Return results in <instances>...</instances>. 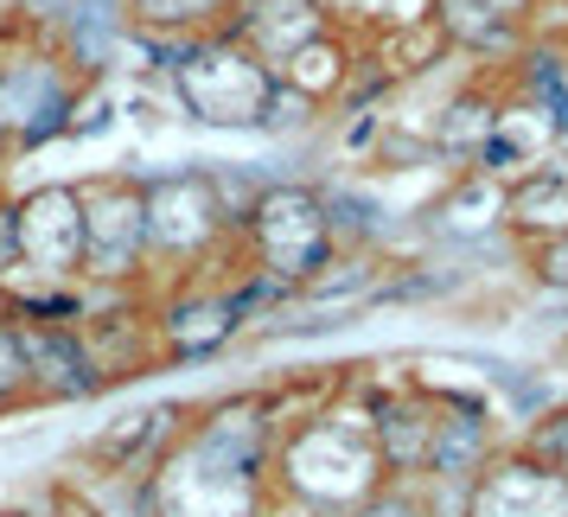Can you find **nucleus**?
Wrapping results in <instances>:
<instances>
[{
  "mask_svg": "<svg viewBox=\"0 0 568 517\" xmlns=\"http://www.w3.org/2000/svg\"><path fill=\"white\" fill-rule=\"evenodd\" d=\"M377 486H384V466H377L371 422H364V403L352 389L338 396L333 409L307 415V422H287L282 435H275L268 491H275L282 511L345 517Z\"/></svg>",
  "mask_w": 568,
  "mask_h": 517,
  "instance_id": "nucleus-1",
  "label": "nucleus"
},
{
  "mask_svg": "<svg viewBox=\"0 0 568 517\" xmlns=\"http://www.w3.org/2000/svg\"><path fill=\"white\" fill-rule=\"evenodd\" d=\"M134 45L160 64L185 122H199L211 134H262V115H268V97H275V64H262L236 32H205V39H185V45L134 39Z\"/></svg>",
  "mask_w": 568,
  "mask_h": 517,
  "instance_id": "nucleus-2",
  "label": "nucleus"
},
{
  "mask_svg": "<svg viewBox=\"0 0 568 517\" xmlns=\"http://www.w3.org/2000/svg\"><path fill=\"white\" fill-rule=\"evenodd\" d=\"M90 90L97 83L45 32H32L27 20L0 27V148L13 160L71 141V122L90 103Z\"/></svg>",
  "mask_w": 568,
  "mask_h": 517,
  "instance_id": "nucleus-3",
  "label": "nucleus"
},
{
  "mask_svg": "<svg viewBox=\"0 0 568 517\" xmlns=\"http://www.w3.org/2000/svg\"><path fill=\"white\" fill-rule=\"evenodd\" d=\"M236 262V231L217 211L205 160L154 166L148 173V287L185 282V275H217Z\"/></svg>",
  "mask_w": 568,
  "mask_h": 517,
  "instance_id": "nucleus-4",
  "label": "nucleus"
},
{
  "mask_svg": "<svg viewBox=\"0 0 568 517\" xmlns=\"http://www.w3.org/2000/svg\"><path fill=\"white\" fill-rule=\"evenodd\" d=\"M236 256H243V268L268 275L287 294H301L338 256L320 180H268V192L256 199V211L236 231Z\"/></svg>",
  "mask_w": 568,
  "mask_h": 517,
  "instance_id": "nucleus-5",
  "label": "nucleus"
},
{
  "mask_svg": "<svg viewBox=\"0 0 568 517\" xmlns=\"http://www.w3.org/2000/svg\"><path fill=\"white\" fill-rule=\"evenodd\" d=\"M83 287L148 294V173L109 166L83 173Z\"/></svg>",
  "mask_w": 568,
  "mask_h": 517,
  "instance_id": "nucleus-6",
  "label": "nucleus"
},
{
  "mask_svg": "<svg viewBox=\"0 0 568 517\" xmlns=\"http://www.w3.org/2000/svg\"><path fill=\"white\" fill-rule=\"evenodd\" d=\"M243 262V256H236ZM236 262L217 275H185V282L148 287L160 338V371H199L250 338V307L236 294Z\"/></svg>",
  "mask_w": 568,
  "mask_h": 517,
  "instance_id": "nucleus-7",
  "label": "nucleus"
},
{
  "mask_svg": "<svg viewBox=\"0 0 568 517\" xmlns=\"http://www.w3.org/2000/svg\"><path fill=\"white\" fill-rule=\"evenodd\" d=\"M13 256L27 287H78L83 282V199L78 180H45L13 192Z\"/></svg>",
  "mask_w": 568,
  "mask_h": 517,
  "instance_id": "nucleus-8",
  "label": "nucleus"
},
{
  "mask_svg": "<svg viewBox=\"0 0 568 517\" xmlns=\"http://www.w3.org/2000/svg\"><path fill=\"white\" fill-rule=\"evenodd\" d=\"M358 371L364 377H352V396L364 403L384 479H422L428 454H435V389L415 384V371L409 377H389V384L371 377V364H358Z\"/></svg>",
  "mask_w": 568,
  "mask_h": 517,
  "instance_id": "nucleus-9",
  "label": "nucleus"
},
{
  "mask_svg": "<svg viewBox=\"0 0 568 517\" xmlns=\"http://www.w3.org/2000/svg\"><path fill=\"white\" fill-rule=\"evenodd\" d=\"M7 320L20 326V345H27L32 403H39V415L45 409H78V403H103L109 396L71 320H39V313H7Z\"/></svg>",
  "mask_w": 568,
  "mask_h": 517,
  "instance_id": "nucleus-10",
  "label": "nucleus"
},
{
  "mask_svg": "<svg viewBox=\"0 0 568 517\" xmlns=\"http://www.w3.org/2000/svg\"><path fill=\"white\" fill-rule=\"evenodd\" d=\"M460 517H568V479L530 460L524 447H505L498 460L473 479Z\"/></svg>",
  "mask_w": 568,
  "mask_h": 517,
  "instance_id": "nucleus-11",
  "label": "nucleus"
},
{
  "mask_svg": "<svg viewBox=\"0 0 568 517\" xmlns=\"http://www.w3.org/2000/svg\"><path fill=\"white\" fill-rule=\"evenodd\" d=\"M275 78L333 122L338 109L352 103V83H358V39H352V27H333V32H320V39H307L301 52H287L275 64Z\"/></svg>",
  "mask_w": 568,
  "mask_h": 517,
  "instance_id": "nucleus-12",
  "label": "nucleus"
},
{
  "mask_svg": "<svg viewBox=\"0 0 568 517\" xmlns=\"http://www.w3.org/2000/svg\"><path fill=\"white\" fill-rule=\"evenodd\" d=\"M231 32L262 58V64H282L287 52H301L307 39L333 32L326 0H236Z\"/></svg>",
  "mask_w": 568,
  "mask_h": 517,
  "instance_id": "nucleus-13",
  "label": "nucleus"
},
{
  "mask_svg": "<svg viewBox=\"0 0 568 517\" xmlns=\"http://www.w3.org/2000/svg\"><path fill=\"white\" fill-rule=\"evenodd\" d=\"M505 236H511V243L568 236V154L562 148L505 185Z\"/></svg>",
  "mask_w": 568,
  "mask_h": 517,
  "instance_id": "nucleus-14",
  "label": "nucleus"
},
{
  "mask_svg": "<svg viewBox=\"0 0 568 517\" xmlns=\"http://www.w3.org/2000/svg\"><path fill=\"white\" fill-rule=\"evenodd\" d=\"M20 415H39V403H32V371H27L20 326L0 313V422H20Z\"/></svg>",
  "mask_w": 568,
  "mask_h": 517,
  "instance_id": "nucleus-15",
  "label": "nucleus"
},
{
  "mask_svg": "<svg viewBox=\"0 0 568 517\" xmlns=\"http://www.w3.org/2000/svg\"><path fill=\"white\" fill-rule=\"evenodd\" d=\"M517 282H530L549 301H568V236H530V243H517Z\"/></svg>",
  "mask_w": 568,
  "mask_h": 517,
  "instance_id": "nucleus-16",
  "label": "nucleus"
},
{
  "mask_svg": "<svg viewBox=\"0 0 568 517\" xmlns=\"http://www.w3.org/2000/svg\"><path fill=\"white\" fill-rule=\"evenodd\" d=\"M517 447H524L530 460H542L549 473H562L568 479V396H556L530 428H517Z\"/></svg>",
  "mask_w": 568,
  "mask_h": 517,
  "instance_id": "nucleus-17",
  "label": "nucleus"
},
{
  "mask_svg": "<svg viewBox=\"0 0 568 517\" xmlns=\"http://www.w3.org/2000/svg\"><path fill=\"white\" fill-rule=\"evenodd\" d=\"M345 517H447L435 505V491L422 486V479H384V486L371 491L364 505H352Z\"/></svg>",
  "mask_w": 568,
  "mask_h": 517,
  "instance_id": "nucleus-18",
  "label": "nucleus"
},
{
  "mask_svg": "<svg viewBox=\"0 0 568 517\" xmlns=\"http://www.w3.org/2000/svg\"><path fill=\"white\" fill-rule=\"evenodd\" d=\"M52 517H115V511L103 505V491H90L83 479H71V473H64V479L52 473Z\"/></svg>",
  "mask_w": 568,
  "mask_h": 517,
  "instance_id": "nucleus-19",
  "label": "nucleus"
},
{
  "mask_svg": "<svg viewBox=\"0 0 568 517\" xmlns=\"http://www.w3.org/2000/svg\"><path fill=\"white\" fill-rule=\"evenodd\" d=\"M491 13H505V20H511V27H530V20H537V7L542 0H486Z\"/></svg>",
  "mask_w": 568,
  "mask_h": 517,
  "instance_id": "nucleus-20",
  "label": "nucleus"
},
{
  "mask_svg": "<svg viewBox=\"0 0 568 517\" xmlns=\"http://www.w3.org/2000/svg\"><path fill=\"white\" fill-rule=\"evenodd\" d=\"M268 517H307V511H282V505H275V511H268Z\"/></svg>",
  "mask_w": 568,
  "mask_h": 517,
  "instance_id": "nucleus-21",
  "label": "nucleus"
},
{
  "mask_svg": "<svg viewBox=\"0 0 568 517\" xmlns=\"http://www.w3.org/2000/svg\"><path fill=\"white\" fill-rule=\"evenodd\" d=\"M0 199H7V192H0Z\"/></svg>",
  "mask_w": 568,
  "mask_h": 517,
  "instance_id": "nucleus-22",
  "label": "nucleus"
}]
</instances>
